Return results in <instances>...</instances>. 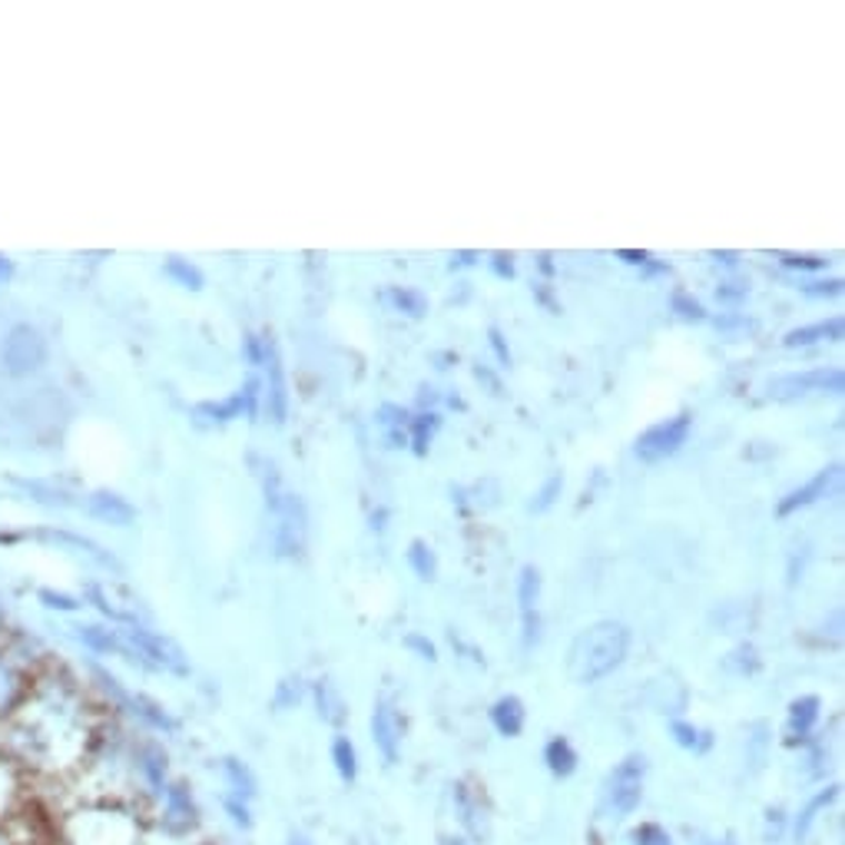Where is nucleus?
Segmentation results:
<instances>
[{"label":"nucleus","mask_w":845,"mask_h":845,"mask_svg":"<svg viewBox=\"0 0 845 845\" xmlns=\"http://www.w3.org/2000/svg\"><path fill=\"white\" fill-rule=\"evenodd\" d=\"M630 654V630L617 620H600L580 630L567 654V674L574 683L590 686L610 676Z\"/></svg>","instance_id":"obj_3"},{"label":"nucleus","mask_w":845,"mask_h":845,"mask_svg":"<svg viewBox=\"0 0 845 845\" xmlns=\"http://www.w3.org/2000/svg\"><path fill=\"white\" fill-rule=\"evenodd\" d=\"M488 341H491V351H495L498 365H501V368H510V361H514V358H510V348H507L505 332H501L498 326H491V329H488Z\"/></svg>","instance_id":"obj_43"},{"label":"nucleus","mask_w":845,"mask_h":845,"mask_svg":"<svg viewBox=\"0 0 845 845\" xmlns=\"http://www.w3.org/2000/svg\"><path fill=\"white\" fill-rule=\"evenodd\" d=\"M418 405H421V411H431V408L438 405V388H431V385H418Z\"/></svg>","instance_id":"obj_50"},{"label":"nucleus","mask_w":845,"mask_h":845,"mask_svg":"<svg viewBox=\"0 0 845 845\" xmlns=\"http://www.w3.org/2000/svg\"><path fill=\"white\" fill-rule=\"evenodd\" d=\"M644 783H647V756L644 753L624 756L604 783V813L610 819L634 816L644 799Z\"/></svg>","instance_id":"obj_4"},{"label":"nucleus","mask_w":845,"mask_h":845,"mask_svg":"<svg viewBox=\"0 0 845 845\" xmlns=\"http://www.w3.org/2000/svg\"><path fill=\"white\" fill-rule=\"evenodd\" d=\"M312 699H316V709H319V719H322V723H329V726H341V723H345V716H348L345 699H341V693H338L329 679H319V683L312 686Z\"/></svg>","instance_id":"obj_22"},{"label":"nucleus","mask_w":845,"mask_h":845,"mask_svg":"<svg viewBox=\"0 0 845 845\" xmlns=\"http://www.w3.org/2000/svg\"><path fill=\"white\" fill-rule=\"evenodd\" d=\"M408 428H411V438H408L411 451L418 458H425L435 435H438V428H441V418H438V411H418L415 418H408Z\"/></svg>","instance_id":"obj_23"},{"label":"nucleus","mask_w":845,"mask_h":845,"mask_svg":"<svg viewBox=\"0 0 845 845\" xmlns=\"http://www.w3.org/2000/svg\"><path fill=\"white\" fill-rule=\"evenodd\" d=\"M23 803V773L7 756L0 759V819H10Z\"/></svg>","instance_id":"obj_19"},{"label":"nucleus","mask_w":845,"mask_h":845,"mask_svg":"<svg viewBox=\"0 0 845 845\" xmlns=\"http://www.w3.org/2000/svg\"><path fill=\"white\" fill-rule=\"evenodd\" d=\"M716 329H753V322L749 319H743V316H719L716 319Z\"/></svg>","instance_id":"obj_52"},{"label":"nucleus","mask_w":845,"mask_h":845,"mask_svg":"<svg viewBox=\"0 0 845 845\" xmlns=\"http://www.w3.org/2000/svg\"><path fill=\"white\" fill-rule=\"evenodd\" d=\"M560 491H564V478H560V475H550V478L544 481V488H540V491L534 495V501L527 505V510H534V514H544L547 507L557 505Z\"/></svg>","instance_id":"obj_35"},{"label":"nucleus","mask_w":845,"mask_h":845,"mask_svg":"<svg viewBox=\"0 0 845 845\" xmlns=\"http://www.w3.org/2000/svg\"><path fill=\"white\" fill-rule=\"evenodd\" d=\"M385 517H388V510H385V507H378V510L371 514V527H375V530H381V527H385Z\"/></svg>","instance_id":"obj_57"},{"label":"nucleus","mask_w":845,"mask_h":845,"mask_svg":"<svg viewBox=\"0 0 845 845\" xmlns=\"http://www.w3.org/2000/svg\"><path fill=\"white\" fill-rule=\"evenodd\" d=\"M491 272H495L498 279H514V259L505 256V252L491 256Z\"/></svg>","instance_id":"obj_48"},{"label":"nucleus","mask_w":845,"mask_h":845,"mask_svg":"<svg viewBox=\"0 0 845 845\" xmlns=\"http://www.w3.org/2000/svg\"><path fill=\"white\" fill-rule=\"evenodd\" d=\"M169 272H172L176 279H182L189 289H199V282H202V279H199V272H196L192 266H182V262H169Z\"/></svg>","instance_id":"obj_47"},{"label":"nucleus","mask_w":845,"mask_h":845,"mask_svg":"<svg viewBox=\"0 0 845 845\" xmlns=\"http://www.w3.org/2000/svg\"><path fill=\"white\" fill-rule=\"evenodd\" d=\"M302 696H306V683H302L299 676H289V679H282V683H279L276 706H279V709H292V706H299V703H302Z\"/></svg>","instance_id":"obj_37"},{"label":"nucleus","mask_w":845,"mask_h":845,"mask_svg":"<svg viewBox=\"0 0 845 845\" xmlns=\"http://www.w3.org/2000/svg\"><path fill=\"white\" fill-rule=\"evenodd\" d=\"M60 845H143V826L123 803H80L60 823Z\"/></svg>","instance_id":"obj_2"},{"label":"nucleus","mask_w":845,"mask_h":845,"mask_svg":"<svg viewBox=\"0 0 845 845\" xmlns=\"http://www.w3.org/2000/svg\"><path fill=\"white\" fill-rule=\"evenodd\" d=\"M537 600H540V570H537L534 564H524V567H520V577H517V604H520V614L537 610Z\"/></svg>","instance_id":"obj_29"},{"label":"nucleus","mask_w":845,"mask_h":845,"mask_svg":"<svg viewBox=\"0 0 845 845\" xmlns=\"http://www.w3.org/2000/svg\"><path fill=\"white\" fill-rule=\"evenodd\" d=\"M262 365H266V415L272 425L286 421L289 411V391H286V371H282V358L272 338H266V351H262Z\"/></svg>","instance_id":"obj_11"},{"label":"nucleus","mask_w":845,"mask_h":845,"mask_svg":"<svg viewBox=\"0 0 845 845\" xmlns=\"http://www.w3.org/2000/svg\"><path fill=\"white\" fill-rule=\"evenodd\" d=\"M577 749L567 736H554L547 746H544V766L550 769V776L557 779H570L577 773Z\"/></svg>","instance_id":"obj_21"},{"label":"nucleus","mask_w":845,"mask_h":845,"mask_svg":"<svg viewBox=\"0 0 845 845\" xmlns=\"http://www.w3.org/2000/svg\"><path fill=\"white\" fill-rule=\"evenodd\" d=\"M789 836V816L783 806H769L766 816H763V843L779 845Z\"/></svg>","instance_id":"obj_30"},{"label":"nucleus","mask_w":845,"mask_h":845,"mask_svg":"<svg viewBox=\"0 0 845 845\" xmlns=\"http://www.w3.org/2000/svg\"><path fill=\"white\" fill-rule=\"evenodd\" d=\"M530 292H534V299H537V302H540L550 316H560V302L554 299V292H550V286H547V282H537Z\"/></svg>","instance_id":"obj_44"},{"label":"nucleus","mask_w":845,"mask_h":845,"mask_svg":"<svg viewBox=\"0 0 845 845\" xmlns=\"http://www.w3.org/2000/svg\"><path fill=\"white\" fill-rule=\"evenodd\" d=\"M286 845H312V839H309L306 833H292V836H289V843Z\"/></svg>","instance_id":"obj_58"},{"label":"nucleus","mask_w":845,"mask_h":845,"mask_svg":"<svg viewBox=\"0 0 845 845\" xmlns=\"http://www.w3.org/2000/svg\"><path fill=\"white\" fill-rule=\"evenodd\" d=\"M160 829L167 833L169 839H186L196 823H199V809L192 793L186 789V783H169L160 796V816H157Z\"/></svg>","instance_id":"obj_7"},{"label":"nucleus","mask_w":845,"mask_h":845,"mask_svg":"<svg viewBox=\"0 0 845 845\" xmlns=\"http://www.w3.org/2000/svg\"><path fill=\"white\" fill-rule=\"evenodd\" d=\"M385 299H388L398 312H405L408 319H425V316H428V299H425L418 289H401V286H395V289L385 292Z\"/></svg>","instance_id":"obj_27"},{"label":"nucleus","mask_w":845,"mask_h":845,"mask_svg":"<svg viewBox=\"0 0 845 845\" xmlns=\"http://www.w3.org/2000/svg\"><path fill=\"white\" fill-rule=\"evenodd\" d=\"M713 845H736V843H733V836H723V839H716Z\"/></svg>","instance_id":"obj_61"},{"label":"nucleus","mask_w":845,"mask_h":845,"mask_svg":"<svg viewBox=\"0 0 845 845\" xmlns=\"http://www.w3.org/2000/svg\"><path fill=\"white\" fill-rule=\"evenodd\" d=\"M836 799H839V783H829V786H823L819 793H813V796L806 799V806L796 813V819H789V836L796 839V845L809 843L816 823L833 809Z\"/></svg>","instance_id":"obj_14"},{"label":"nucleus","mask_w":845,"mask_h":845,"mask_svg":"<svg viewBox=\"0 0 845 845\" xmlns=\"http://www.w3.org/2000/svg\"><path fill=\"white\" fill-rule=\"evenodd\" d=\"M779 262L786 269H796V272H823L829 266L826 256H813V252H783Z\"/></svg>","instance_id":"obj_33"},{"label":"nucleus","mask_w":845,"mask_h":845,"mask_svg":"<svg viewBox=\"0 0 845 845\" xmlns=\"http://www.w3.org/2000/svg\"><path fill=\"white\" fill-rule=\"evenodd\" d=\"M368 726H371V743L381 753V759L388 766L398 763V753H401V719H398V709L391 706V699H375Z\"/></svg>","instance_id":"obj_10"},{"label":"nucleus","mask_w":845,"mask_h":845,"mask_svg":"<svg viewBox=\"0 0 845 845\" xmlns=\"http://www.w3.org/2000/svg\"><path fill=\"white\" fill-rule=\"evenodd\" d=\"M279 514V530H276V554L279 557H299L306 550V530H309V517L306 505L296 495H282L279 507L272 510Z\"/></svg>","instance_id":"obj_8"},{"label":"nucleus","mask_w":845,"mask_h":845,"mask_svg":"<svg viewBox=\"0 0 845 845\" xmlns=\"http://www.w3.org/2000/svg\"><path fill=\"white\" fill-rule=\"evenodd\" d=\"M441 845H471L465 836H441Z\"/></svg>","instance_id":"obj_60"},{"label":"nucleus","mask_w":845,"mask_h":845,"mask_svg":"<svg viewBox=\"0 0 845 845\" xmlns=\"http://www.w3.org/2000/svg\"><path fill=\"white\" fill-rule=\"evenodd\" d=\"M537 266H540L544 276H554V259H550V252H540V256H537Z\"/></svg>","instance_id":"obj_55"},{"label":"nucleus","mask_w":845,"mask_h":845,"mask_svg":"<svg viewBox=\"0 0 845 845\" xmlns=\"http://www.w3.org/2000/svg\"><path fill=\"white\" fill-rule=\"evenodd\" d=\"M689 431H693V415H689V411H679L674 418H664V421L650 425V428L637 438V448H634V451H637V458H640L644 465L667 461V458H674L676 451L686 445Z\"/></svg>","instance_id":"obj_6"},{"label":"nucleus","mask_w":845,"mask_h":845,"mask_svg":"<svg viewBox=\"0 0 845 845\" xmlns=\"http://www.w3.org/2000/svg\"><path fill=\"white\" fill-rule=\"evenodd\" d=\"M133 647H137L143 657H150L157 667L172 670V674H186L182 650H179L172 640H167V637H153V634H147V630H133Z\"/></svg>","instance_id":"obj_16"},{"label":"nucleus","mask_w":845,"mask_h":845,"mask_svg":"<svg viewBox=\"0 0 845 845\" xmlns=\"http://www.w3.org/2000/svg\"><path fill=\"white\" fill-rule=\"evenodd\" d=\"M471 371H475V378H478V381H481V385H485V388H488L491 395H501V378H498V375H495V371H491L488 365H481V361H478V365H475Z\"/></svg>","instance_id":"obj_46"},{"label":"nucleus","mask_w":845,"mask_h":845,"mask_svg":"<svg viewBox=\"0 0 845 845\" xmlns=\"http://www.w3.org/2000/svg\"><path fill=\"white\" fill-rule=\"evenodd\" d=\"M27 693H30L27 674L10 657L0 654V719H10L20 709V703L27 699Z\"/></svg>","instance_id":"obj_15"},{"label":"nucleus","mask_w":845,"mask_h":845,"mask_svg":"<svg viewBox=\"0 0 845 845\" xmlns=\"http://www.w3.org/2000/svg\"><path fill=\"white\" fill-rule=\"evenodd\" d=\"M766 746H769L766 723H756V726H753V736H746V763L753 766V773L763 769V763H766Z\"/></svg>","instance_id":"obj_32"},{"label":"nucleus","mask_w":845,"mask_h":845,"mask_svg":"<svg viewBox=\"0 0 845 845\" xmlns=\"http://www.w3.org/2000/svg\"><path fill=\"white\" fill-rule=\"evenodd\" d=\"M199 845H212V843H199Z\"/></svg>","instance_id":"obj_62"},{"label":"nucleus","mask_w":845,"mask_h":845,"mask_svg":"<svg viewBox=\"0 0 845 845\" xmlns=\"http://www.w3.org/2000/svg\"><path fill=\"white\" fill-rule=\"evenodd\" d=\"M222 779H226V786H229V796H236V799H242V803L256 799V793H259L256 773H252L242 759H236V756H226V759H222Z\"/></svg>","instance_id":"obj_20"},{"label":"nucleus","mask_w":845,"mask_h":845,"mask_svg":"<svg viewBox=\"0 0 845 845\" xmlns=\"http://www.w3.org/2000/svg\"><path fill=\"white\" fill-rule=\"evenodd\" d=\"M475 262H478V252L465 249V252H455L448 266H451V269H468V266H475Z\"/></svg>","instance_id":"obj_53"},{"label":"nucleus","mask_w":845,"mask_h":845,"mask_svg":"<svg viewBox=\"0 0 845 845\" xmlns=\"http://www.w3.org/2000/svg\"><path fill=\"white\" fill-rule=\"evenodd\" d=\"M670 309H674L676 316L683 319V322H703L706 319V309H703V302L699 299H693L689 292H674V299H670Z\"/></svg>","instance_id":"obj_34"},{"label":"nucleus","mask_w":845,"mask_h":845,"mask_svg":"<svg viewBox=\"0 0 845 845\" xmlns=\"http://www.w3.org/2000/svg\"><path fill=\"white\" fill-rule=\"evenodd\" d=\"M726 670H733V674L739 676H753L759 670V654H756V647L753 644H739L729 657H726Z\"/></svg>","instance_id":"obj_31"},{"label":"nucleus","mask_w":845,"mask_h":845,"mask_svg":"<svg viewBox=\"0 0 845 845\" xmlns=\"http://www.w3.org/2000/svg\"><path fill=\"white\" fill-rule=\"evenodd\" d=\"M7 729V759L40 773H73L93 749L87 706L67 686L30 689Z\"/></svg>","instance_id":"obj_1"},{"label":"nucleus","mask_w":845,"mask_h":845,"mask_svg":"<svg viewBox=\"0 0 845 845\" xmlns=\"http://www.w3.org/2000/svg\"><path fill=\"white\" fill-rule=\"evenodd\" d=\"M746 292H749V289H746L743 282H723V286L716 289V299H719V302H729V306H733V302L746 299Z\"/></svg>","instance_id":"obj_45"},{"label":"nucleus","mask_w":845,"mask_h":845,"mask_svg":"<svg viewBox=\"0 0 845 845\" xmlns=\"http://www.w3.org/2000/svg\"><path fill=\"white\" fill-rule=\"evenodd\" d=\"M405 647H408L411 654H418L421 660H428V664L438 660V647H435L428 637H421V634H408V637H405Z\"/></svg>","instance_id":"obj_42"},{"label":"nucleus","mask_w":845,"mask_h":845,"mask_svg":"<svg viewBox=\"0 0 845 845\" xmlns=\"http://www.w3.org/2000/svg\"><path fill=\"white\" fill-rule=\"evenodd\" d=\"M448 405H451V408H458V411H465V408H468L461 395H448Z\"/></svg>","instance_id":"obj_59"},{"label":"nucleus","mask_w":845,"mask_h":845,"mask_svg":"<svg viewBox=\"0 0 845 845\" xmlns=\"http://www.w3.org/2000/svg\"><path fill=\"white\" fill-rule=\"evenodd\" d=\"M823 716V699L816 693H803L789 703L786 709V729H783V743L786 746H806L813 743V733L819 726Z\"/></svg>","instance_id":"obj_9"},{"label":"nucleus","mask_w":845,"mask_h":845,"mask_svg":"<svg viewBox=\"0 0 845 845\" xmlns=\"http://www.w3.org/2000/svg\"><path fill=\"white\" fill-rule=\"evenodd\" d=\"M520 624H524V630H520L524 650H534V647L540 644V614H537V610H527V614H520Z\"/></svg>","instance_id":"obj_40"},{"label":"nucleus","mask_w":845,"mask_h":845,"mask_svg":"<svg viewBox=\"0 0 845 845\" xmlns=\"http://www.w3.org/2000/svg\"><path fill=\"white\" fill-rule=\"evenodd\" d=\"M133 706H137V713H140L150 726H157V729H172V719H169L167 713H163L157 703H150V699H143V696H137V699H133Z\"/></svg>","instance_id":"obj_39"},{"label":"nucleus","mask_w":845,"mask_h":845,"mask_svg":"<svg viewBox=\"0 0 845 845\" xmlns=\"http://www.w3.org/2000/svg\"><path fill=\"white\" fill-rule=\"evenodd\" d=\"M630 845H674V836L660 823H640L630 833Z\"/></svg>","instance_id":"obj_36"},{"label":"nucleus","mask_w":845,"mask_h":845,"mask_svg":"<svg viewBox=\"0 0 845 845\" xmlns=\"http://www.w3.org/2000/svg\"><path fill=\"white\" fill-rule=\"evenodd\" d=\"M617 256H620L624 262H630V266H640V269L654 259V256H650V252H644V249H640V252H637V249H620Z\"/></svg>","instance_id":"obj_51"},{"label":"nucleus","mask_w":845,"mask_h":845,"mask_svg":"<svg viewBox=\"0 0 845 845\" xmlns=\"http://www.w3.org/2000/svg\"><path fill=\"white\" fill-rule=\"evenodd\" d=\"M803 292H806L809 299H836V296H843V279L809 282V286H803Z\"/></svg>","instance_id":"obj_41"},{"label":"nucleus","mask_w":845,"mask_h":845,"mask_svg":"<svg viewBox=\"0 0 845 845\" xmlns=\"http://www.w3.org/2000/svg\"><path fill=\"white\" fill-rule=\"evenodd\" d=\"M222 806H226V813H229V823L232 826H239V829H252V809H249V803H242V799H236V796H226L222 799Z\"/></svg>","instance_id":"obj_38"},{"label":"nucleus","mask_w":845,"mask_h":845,"mask_svg":"<svg viewBox=\"0 0 845 845\" xmlns=\"http://www.w3.org/2000/svg\"><path fill=\"white\" fill-rule=\"evenodd\" d=\"M332 766H336L341 783H355L358 779V749L348 736L332 739Z\"/></svg>","instance_id":"obj_25"},{"label":"nucleus","mask_w":845,"mask_h":845,"mask_svg":"<svg viewBox=\"0 0 845 845\" xmlns=\"http://www.w3.org/2000/svg\"><path fill=\"white\" fill-rule=\"evenodd\" d=\"M713 259H716V262H723V266H729V269L739 262V256H736V252H713Z\"/></svg>","instance_id":"obj_56"},{"label":"nucleus","mask_w":845,"mask_h":845,"mask_svg":"<svg viewBox=\"0 0 845 845\" xmlns=\"http://www.w3.org/2000/svg\"><path fill=\"white\" fill-rule=\"evenodd\" d=\"M524 723H527V709H524L520 696L507 693L501 699H495V706H491V726L505 739H517L524 733Z\"/></svg>","instance_id":"obj_17"},{"label":"nucleus","mask_w":845,"mask_h":845,"mask_svg":"<svg viewBox=\"0 0 845 845\" xmlns=\"http://www.w3.org/2000/svg\"><path fill=\"white\" fill-rule=\"evenodd\" d=\"M839 475H843V468L839 465H829V468H823L816 478H809L803 488H793L779 505H776V514L779 517H789V514H796V510H803V507L816 505V501H823L829 491H833V485L839 481Z\"/></svg>","instance_id":"obj_13"},{"label":"nucleus","mask_w":845,"mask_h":845,"mask_svg":"<svg viewBox=\"0 0 845 845\" xmlns=\"http://www.w3.org/2000/svg\"><path fill=\"white\" fill-rule=\"evenodd\" d=\"M262 351H266V338H246V358H249L252 365H262Z\"/></svg>","instance_id":"obj_49"},{"label":"nucleus","mask_w":845,"mask_h":845,"mask_svg":"<svg viewBox=\"0 0 845 845\" xmlns=\"http://www.w3.org/2000/svg\"><path fill=\"white\" fill-rule=\"evenodd\" d=\"M845 336V322L839 316L826 319V322H813V326H803V329H793L789 336L783 338L786 348H806V345H819V341H843Z\"/></svg>","instance_id":"obj_18"},{"label":"nucleus","mask_w":845,"mask_h":845,"mask_svg":"<svg viewBox=\"0 0 845 845\" xmlns=\"http://www.w3.org/2000/svg\"><path fill=\"white\" fill-rule=\"evenodd\" d=\"M378 425L388 431L391 448H405V445H408V435H405L408 411H405L401 405H381V408H378Z\"/></svg>","instance_id":"obj_26"},{"label":"nucleus","mask_w":845,"mask_h":845,"mask_svg":"<svg viewBox=\"0 0 845 845\" xmlns=\"http://www.w3.org/2000/svg\"><path fill=\"white\" fill-rule=\"evenodd\" d=\"M408 564L418 580H435L438 577V554L428 547V540H411L408 544Z\"/></svg>","instance_id":"obj_28"},{"label":"nucleus","mask_w":845,"mask_h":845,"mask_svg":"<svg viewBox=\"0 0 845 845\" xmlns=\"http://www.w3.org/2000/svg\"><path fill=\"white\" fill-rule=\"evenodd\" d=\"M431 361H435V368H441V371H445V368H451V365L458 361V355H455V351H435V355H431Z\"/></svg>","instance_id":"obj_54"},{"label":"nucleus","mask_w":845,"mask_h":845,"mask_svg":"<svg viewBox=\"0 0 845 845\" xmlns=\"http://www.w3.org/2000/svg\"><path fill=\"white\" fill-rule=\"evenodd\" d=\"M845 375L843 368H809V371H789L776 375L769 381L773 401H799L806 395H843Z\"/></svg>","instance_id":"obj_5"},{"label":"nucleus","mask_w":845,"mask_h":845,"mask_svg":"<svg viewBox=\"0 0 845 845\" xmlns=\"http://www.w3.org/2000/svg\"><path fill=\"white\" fill-rule=\"evenodd\" d=\"M670 736H674V743L679 749H686V753H709V746H713V733L709 729H703V726H696V723H689V719H674L670 723Z\"/></svg>","instance_id":"obj_24"},{"label":"nucleus","mask_w":845,"mask_h":845,"mask_svg":"<svg viewBox=\"0 0 845 845\" xmlns=\"http://www.w3.org/2000/svg\"><path fill=\"white\" fill-rule=\"evenodd\" d=\"M455 813H458V823L468 839H475V843L491 839V823H488V809L481 803V793L471 789L468 783H455Z\"/></svg>","instance_id":"obj_12"}]
</instances>
